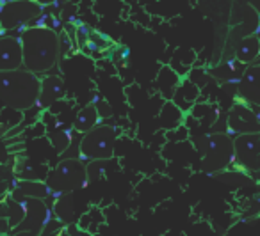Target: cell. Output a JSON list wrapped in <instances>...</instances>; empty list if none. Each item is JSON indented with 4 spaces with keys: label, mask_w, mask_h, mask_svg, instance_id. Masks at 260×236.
Returning <instances> with one entry per match:
<instances>
[{
    "label": "cell",
    "mask_w": 260,
    "mask_h": 236,
    "mask_svg": "<svg viewBox=\"0 0 260 236\" xmlns=\"http://www.w3.org/2000/svg\"><path fill=\"white\" fill-rule=\"evenodd\" d=\"M23 47V68L36 75H45L57 64L61 40L52 27L30 25L20 34Z\"/></svg>",
    "instance_id": "obj_1"
},
{
    "label": "cell",
    "mask_w": 260,
    "mask_h": 236,
    "mask_svg": "<svg viewBox=\"0 0 260 236\" xmlns=\"http://www.w3.org/2000/svg\"><path fill=\"white\" fill-rule=\"evenodd\" d=\"M41 94V78L29 69L0 71V100L4 108L30 110L36 107Z\"/></svg>",
    "instance_id": "obj_2"
},
{
    "label": "cell",
    "mask_w": 260,
    "mask_h": 236,
    "mask_svg": "<svg viewBox=\"0 0 260 236\" xmlns=\"http://www.w3.org/2000/svg\"><path fill=\"white\" fill-rule=\"evenodd\" d=\"M194 147L202 154V167L207 172L226 171L235 162V140L226 132L202 135L194 139Z\"/></svg>",
    "instance_id": "obj_3"
},
{
    "label": "cell",
    "mask_w": 260,
    "mask_h": 236,
    "mask_svg": "<svg viewBox=\"0 0 260 236\" xmlns=\"http://www.w3.org/2000/svg\"><path fill=\"white\" fill-rule=\"evenodd\" d=\"M89 172L87 165L80 158H64L50 172H48L47 185L50 186L52 195L57 199L62 193H72L75 190L86 188L89 185Z\"/></svg>",
    "instance_id": "obj_4"
},
{
    "label": "cell",
    "mask_w": 260,
    "mask_h": 236,
    "mask_svg": "<svg viewBox=\"0 0 260 236\" xmlns=\"http://www.w3.org/2000/svg\"><path fill=\"white\" fill-rule=\"evenodd\" d=\"M119 137V128L112 125H104L100 123L84 133L79 140V154L84 160H111L114 156V147Z\"/></svg>",
    "instance_id": "obj_5"
},
{
    "label": "cell",
    "mask_w": 260,
    "mask_h": 236,
    "mask_svg": "<svg viewBox=\"0 0 260 236\" xmlns=\"http://www.w3.org/2000/svg\"><path fill=\"white\" fill-rule=\"evenodd\" d=\"M43 16V6L36 0H2L0 25L4 32L22 29L38 22Z\"/></svg>",
    "instance_id": "obj_6"
},
{
    "label": "cell",
    "mask_w": 260,
    "mask_h": 236,
    "mask_svg": "<svg viewBox=\"0 0 260 236\" xmlns=\"http://www.w3.org/2000/svg\"><path fill=\"white\" fill-rule=\"evenodd\" d=\"M260 132V114H256L251 105L235 101L230 114L226 115V133H256Z\"/></svg>",
    "instance_id": "obj_7"
},
{
    "label": "cell",
    "mask_w": 260,
    "mask_h": 236,
    "mask_svg": "<svg viewBox=\"0 0 260 236\" xmlns=\"http://www.w3.org/2000/svg\"><path fill=\"white\" fill-rule=\"evenodd\" d=\"M235 101L260 108V62L246 68V73L237 84Z\"/></svg>",
    "instance_id": "obj_8"
},
{
    "label": "cell",
    "mask_w": 260,
    "mask_h": 236,
    "mask_svg": "<svg viewBox=\"0 0 260 236\" xmlns=\"http://www.w3.org/2000/svg\"><path fill=\"white\" fill-rule=\"evenodd\" d=\"M235 162L242 169H255L256 158H260V132L242 133L235 137Z\"/></svg>",
    "instance_id": "obj_9"
},
{
    "label": "cell",
    "mask_w": 260,
    "mask_h": 236,
    "mask_svg": "<svg viewBox=\"0 0 260 236\" xmlns=\"http://www.w3.org/2000/svg\"><path fill=\"white\" fill-rule=\"evenodd\" d=\"M23 68V47L22 40L16 36L0 37V71H15Z\"/></svg>",
    "instance_id": "obj_10"
},
{
    "label": "cell",
    "mask_w": 260,
    "mask_h": 236,
    "mask_svg": "<svg viewBox=\"0 0 260 236\" xmlns=\"http://www.w3.org/2000/svg\"><path fill=\"white\" fill-rule=\"evenodd\" d=\"M66 94L64 80L57 75H48L41 80V94L38 107L40 108H50L57 101H61Z\"/></svg>",
    "instance_id": "obj_11"
},
{
    "label": "cell",
    "mask_w": 260,
    "mask_h": 236,
    "mask_svg": "<svg viewBox=\"0 0 260 236\" xmlns=\"http://www.w3.org/2000/svg\"><path fill=\"white\" fill-rule=\"evenodd\" d=\"M184 82V76L177 71L171 64H164L162 68L159 69L157 73V78H155V86L159 94L164 98L166 101H171L177 93L178 86Z\"/></svg>",
    "instance_id": "obj_12"
},
{
    "label": "cell",
    "mask_w": 260,
    "mask_h": 236,
    "mask_svg": "<svg viewBox=\"0 0 260 236\" xmlns=\"http://www.w3.org/2000/svg\"><path fill=\"white\" fill-rule=\"evenodd\" d=\"M246 68L248 66L242 64L237 59H230V61L223 62V64L216 66V68L210 69V76L212 80H217V82L224 84V86H230V84H239V80L242 78V75L246 73Z\"/></svg>",
    "instance_id": "obj_13"
},
{
    "label": "cell",
    "mask_w": 260,
    "mask_h": 236,
    "mask_svg": "<svg viewBox=\"0 0 260 236\" xmlns=\"http://www.w3.org/2000/svg\"><path fill=\"white\" fill-rule=\"evenodd\" d=\"M235 59L241 61L242 64L251 66L260 59V40L256 34H249L239 40L235 47Z\"/></svg>",
    "instance_id": "obj_14"
},
{
    "label": "cell",
    "mask_w": 260,
    "mask_h": 236,
    "mask_svg": "<svg viewBox=\"0 0 260 236\" xmlns=\"http://www.w3.org/2000/svg\"><path fill=\"white\" fill-rule=\"evenodd\" d=\"M200 87L196 86V84H192L191 80L184 78V82L178 86L177 93H175L173 100L175 103L178 105V107L182 108L184 112H189L194 108V105L198 103V98H200Z\"/></svg>",
    "instance_id": "obj_15"
},
{
    "label": "cell",
    "mask_w": 260,
    "mask_h": 236,
    "mask_svg": "<svg viewBox=\"0 0 260 236\" xmlns=\"http://www.w3.org/2000/svg\"><path fill=\"white\" fill-rule=\"evenodd\" d=\"M102 121L100 117V112H98L96 105L94 103H89L86 107H82L75 115V121H73V130L80 135L87 133L89 130H93L94 126H98Z\"/></svg>",
    "instance_id": "obj_16"
},
{
    "label": "cell",
    "mask_w": 260,
    "mask_h": 236,
    "mask_svg": "<svg viewBox=\"0 0 260 236\" xmlns=\"http://www.w3.org/2000/svg\"><path fill=\"white\" fill-rule=\"evenodd\" d=\"M184 114H185V112L182 110V108L178 107L175 101H166V103L162 105V108H160V112H159L160 126H162L166 132H168V130L178 128V126H182L185 123Z\"/></svg>",
    "instance_id": "obj_17"
},
{
    "label": "cell",
    "mask_w": 260,
    "mask_h": 236,
    "mask_svg": "<svg viewBox=\"0 0 260 236\" xmlns=\"http://www.w3.org/2000/svg\"><path fill=\"white\" fill-rule=\"evenodd\" d=\"M194 62H196L194 50H191V48H178V50L175 52L170 64L185 78V75L192 69V64H194Z\"/></svg>",
    "instance_id": "obj_18"
},
{
    "label": "cell",
    "mask_w": 260,
    "mask_h": 236,
    "mask_svg": "<svg viewBox=\"0 0 260 236\" xmlns=\"http://www.w3.org/2000/svg\"><path fill=\"white\" fill-rule=\"evenodd\" d=\"M18 192L22 197H36V199H43L47 195H52L50 186L47 185V181H38V179H23L18 185Z\"/></svg>",
    "instance_id": "obj_19"
},
{
    "label": "cell",
    "mask_w": 260,
    "mask_h": 236,
    "mask_svg": "<svg viewBox=\"0 0 260 236\" xmlns=\"http://www.w3.org/2000/svg\"><path fill=\"white\" fill-rule=\"evenodd\" d=\"M55 215L61 222L64 224H70V222L75 218V213H73V206H72V199L68 197V193H62L61 197L55 199Z\"/></svg>",
    "instance_id": "obj_20"
},
{
    "label": "cell",
    "mask_w": 260,
    "mask_h": 236,
    "mask_svg": "<svg viewBox=\"0 0 260 236\" xmlns=\"http://www.w3.org/2000/svg\"><path fill=\"white\" fill-rule=\"evenodd\" d=\"M73 133L75 130H55L54 133H50V140H52V146L57 149V153H64L66 149L70 147L73 140Z\"/></svg>",
    "instance_id": "obj_21"
},
{
    "label": "cell",
    "mask_w": 260,
    "mask_h": 236,
    "mask_svg": "<svg viewBox=\"0 0 260 236\" xmlns=\"http://www.w3.org/2000/svg\"><path fill=\"white\" fill-rule=\"evenodd\" d=\"M212 78L210 76V73L207 71V69H203V68H192L191 71L187 73V80H191L192 84H196V86L202 89V87H205L207 86V82Z\"/></svg>",
    "instance_id": "obj_22"
},
{
    "label": "cell",
    "mask_w": 260,
    "mask_h": 236,
    "mask_svg": "<svg viewBox=\"0 0 260 236\" xmlns=\"http://www.w3.org/2000/svg\"><path fill=\"white\" fill-rule=\"evenodd\" d=\"M187 135H189L187 125H182V126H178V128L168 130L166 132V139L171 140V142H182V140L187 139Z\"/></svg>",
    "instance_id": "obj_23"
},
{
    "label": "cell",
    "mask_w": 260,
    "mask_h": 236,
    "mask_svg": "<svg viewBox=\"0 0 260 236\" xmlns=\"http://www.w3.org/2000/svg\"><path fill=\"white\" fill-rule=\"evenodd\" d=\"M98 101V100H96ZM96 108H98V112H100V117L104 119V117H111L112 115V108L109 107V103L107 101H104V100H100L96 103Z\"/></svg>",
    "instance_id": "obj_24"
},
{
    "label": "cell",
    "mask_w": 260,
    "mask_h": 236,
    "mask_svg": "<svg viewBox=\"0 0 260 236\" xmlns=\"http://www.w3.org/2000/svg\"><path fill=\"white\" fill-rule=\"evenodd\" d=\"M248 4L260 15V0H248Z\"/></svg>",
    "instance_id": "obj_25"
},
{
    "label": "cell",
    "mask_w": 260,
    "mask_h": 236,
    "mask_svg": "<svg viewBox=\"0 0 260 236\" xmlns=\"http://www.w3.org/2000/svg\"><path fill=\"white\" fill-rule=\"evenodd\" d=\"M38 4L40 6H43V8H47V6H52V4H55L57 0H36Z\"/></svg>",
    "instance_id": "obj_26"
},
{
    "label": "cell",
    "mask_w": 260,
    "mask_h": 236,
    "mask_svg": "<svg viewBox=\"0 0 260 236\" xmlns=\"http://www.w3.org/2000/svg\"><path fill=\"white\" fill-rule=\"evenodd\" d=\"M256 36H258V40H260V27H258V30H256Z\"/></svg>",
    "instance_id": "obj_27"
}]
</instances>
